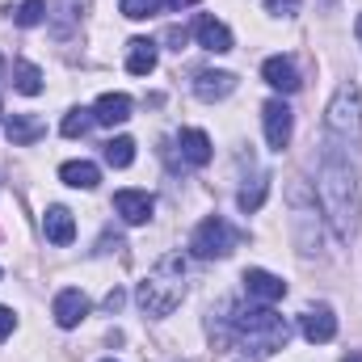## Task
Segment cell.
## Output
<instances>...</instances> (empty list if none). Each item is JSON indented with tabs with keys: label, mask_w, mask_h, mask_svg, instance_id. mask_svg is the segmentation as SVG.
I'll use <instances>...</instances> for the list:
<instances>
[{
	"label": "cell",
	"mask_w": 362,
	"mask_h": 362,
	"mask_svg": "<svg viewBox=\"0 0 362 362\" xmlns=\"http://www.w3.org/2000/svg\"><path fill=\"white\" fill-rule=\"evenodd\" d=\"M152 194L148 189H118L114 194V211L127 219V223H148L152 219Z\"/></svg>",
	"instance_id": "obj_9"
},
{
	"label": "cell",
	"mask_w": 362,
	"mask_h": 362,
	"mask_svg": "<svg viewBox=\"0 0 362 362\" xmlns=\"http://www.w3.org/2000/svg\"><path fill=\"white\" fill-rule=\"evenodd\" d=\"M341 362H362V354H358V350H350V354H346Z\"/></svg>",
	"instance_id": "obj_30"
},
{
	"label": "cell",
	"mask_w": 362,
	"mask_h": 362,
	"mask_svg": "<svg viewBox=\"0 0 362 362\" xmlns=\"http://www.w3.org/2000/svg\"><path fill=\"white\" fill-rule=\"evenodd\" d=\"M189 4H198V0H169V8H189Z\"/></svg>",
	"instance_id": "obj_29"
},
{
	"label": "cell",
	"mask_w": 362,
	"mask_h": 362,
	"mask_svg": "<svg viewBox=\"0 0 362 362\" xmlns=\"http://www.w3.org/2000/svg\"><path fill=\"white\" fill-rule=\"evenodd\" d=\"M194 38H198V47H206V51H215V55H228V51H232V30H228L223 21H215L211 13H202V17L194 21Z\"/></svg>",
	"instance_id": "obj_8"
},
{
	"label": "cell",
	"mask_w": 362,
	"mask_h": 362,
	"mask_svg": "<svg viewBox=\"0 0 362 362\" xmlns=\"http://www.w3.org/2000/svg\"><path fill=\"white\" fill-rule=\"evenodd\" d=\"M266 8L278 17H291V13H299V0H266Z\"/></svg>",
	"instance_id": "obj_26"
},
{
	"label": "cell",
	"mask_w": 362,
	"mask_h": 362,
	"mask_svg": "<svg viewBox=\"0 0 362 362\" xmlns=\"http://www.w3.org/2000/svg\"><path fill=\"white\" fill-rule=\"evenodd\" d=\"M262 76H266V85L278 93H295L303 81H299V72H295V64L286 59V55H270L266 64H262Z\"/></svg>",
	"instance_id": "obj_14"
},
{
	"label": "cell",
	"mask_w": 362,
	"mask_h": 362,
	"mask_svg": "<svg viewBox=\"0 0 362 362\" xmlns=\"http://www.w3.org/2000/svg\"><path fill=\"white\" fill-rule=\"evenodd\" d=\"M13 329H17V316H13V312H8V308L0 303V341H4V337H8Z\"/></svg>",
	"instance_id": "obj_27"
},
{
	"label": "cell",
	"mask_w": 362,
	"mask_h": 362,
	"mask_svg": "<svg viewBox=\"0 0 362 362\" xmlns=\"http://www.w3.org/2000/svg\"><path fill=\"white\" fill-rule=\"evenodd\" d=\"M329 135L341 139L346 148H354V156H362V89L358 85H341L337 97L329 101Z\"/></svg>",
	"instance_id": "obj_4"
},
{
	"label": "cell",
	"mask_w": 362,
	"mask_h": 362,
	"mask_svg": "<svg viewBox=\"0 0 362 362\" xmlns=\"http://www.w3.org/2000/svg\"><path fill=\"white\" fill-rule=\"evenodd\" d=\"M105 362H114V358H105Z\"/></svg>",
	"instance_id": "obj_33"
},
{
	"label": "cell",
	"mask_w": 362,
	"mask_h": 362,
	"mask_svg": "<svg viewBox=\"0 0 362 362\" xmlns=\"http://www.w3.org/2000/svg\"><path fill=\"white\" fill-rule=\"evenodd\" d=\"M245 291H249V299H257V303H278V299L286 295V282L270 270H245Z\"/></svg>",
	"instance_id": "obj_11"
},
{
	"label": "cell",
	"mask_w": 362,
	"mask_h": 362,
	"mask_svg": "<svg viewBox=\"0 0 362 362\" xmlns=\"http://www.w3.org/2000/svg\"><path fill=\"white\" fill-rule=\"evenodd\" d=\"M0 68H4V59H0Z\"/></svg>",
	"instance_id": "obj_32"
},
{
	"label": "cell",
	"mask_w": 362,
	"mask_h": 362,
	"mask_svg": "<svg viewBox=\"0 0 362 362\" xmlns=\"http://www.w3.org/2000/svg\"><path fill=\"white\" fill-rule=\"evenodd\" d=\"M51 312H55V325H59V329H76V325L89 316V299H85L76 286H68V291L55 295V308H51Z\"/></svg>",
	"instance_id": "obj_10"
},
{
	"label": "cell",
	"mask_w": 362,
	"mask_h": 362,
	"mask_svg": "<svg viewBox=\"0 0 362 362\" xmlns=\"http://www.w3.org/2000/svg\"><path fill=\"white\" fill-rule=\"evenodd\" d=\"M101 156H105V165H110V169H127V165L135 160V139L118 135V139L101 144Z\"/></svg>",
	"instance_id": "obj_20"
},
{
	"label": "cell",
	"mask_w": 362,
	"mask_h": 362,
	"mask_svg": "<svg viewBox=\"0 0 362 362\" xmlns=\"http://www.w3.org/2000/svg\"><path fill=\"white\" fill-rule=\"evenodd\" d=\"M13 85H17V93L34 97V93H42V72H38L30 59H17V64H13Z\"/></svg>",
	"instance_id": "obj_21"
},
{
	"label": "cell",
	"mask_w": 362,
	"mask_h": 362,
	"mask_svg": "<svg viewBox=\"0 0 362 362\" xmlns=\"http://www.w3.org/2000/svg\"><path fill=\"white\" fill-rule=\"evenodd\" d=\"M262 122H266V144L274 152H282L291 144V131H295V114L286 101H266L262 105Z\"/></svg>",
	"instance_id": "obj_6"
},
{
	"label": "cell",
	"mask_w": 362,
	"mask_h": 362,
	"mask_svg": "<svg viewBox=\"0 0 362 362\" xmlns=\"http://www.w3.org/2000/svg\"><path fill=\"white\" fill-rule=\"evenodd\" d=\"M42 236H47L51 245H72V240H76V219H72V211H68V206H51V211L42 215Z\"/></svg>",
	"instance_id": "obj_13"
},
{
	"label": "cell",
	"mask_w": 362,
	"mask_h": 362,
	"mask_svg": "<svg viewBox=\"0 0 362 362\" xmlns=\"http://www.w3.org/2000/svg\"><path fill=\"white\" fill-rule=\"evenodd\" d=\"M236 232H232V223L228 219H219V215H206L198 228H194V236H189V249H194V257H202V262H211V257H228L232 249H236Z\"/></svg>",
	"instance_id": "obj_5"
},
{
	"label": "cell",
	"mask_w": 362,
	"mask_h": 362,
	"mask_svg": "<svg viewBox=\"0 0 362 362\" xmlns=\"http://www.w3.org/2000/svg\"><path fill=\"white\" fill-rule=\"evenodd\" d=\"M13 13V21L17 25H38L42 17H47V0H21L17 8H8Z\"/></svg>",
	"instance_id": "obj_23"
},
{
	"label": "cell",
	"mask_w": 362,
	"mask_h": 362,
	"mask_svg": "<svg viewBox=\"0 0 362 362\" xmlns=\"http://www.w3.org/2000/svg\"><path fill=\"white\" fill-rule=\"evenodd\" d=\"M181 295H185V257L181 253H165L148 270V278L135 286V303L148 316H169L181 303Z\"/></svg>",
	"instance_id": "obj_3"
},
{
	"label": "cell",
	"mask_w": 362,
	"mask_h": 362,
	"mask_svg": "<svg viewBox=\"0 0 362 362\" xmlns=\"http://www.w3.org/2000/svg\"><path fill=\"white\" fill-rule=\"evenodd\" d=\"M316 194H320V206H325V215H329V223H333V236H337V240H350L354 228H358V194H354L350 160H341L333 148L320 156Z\"/></svg>",
	"instance_id": "obj_1"
},
{
	"label": "cell",
	"mask_w": 362,
	"mask_h": 362,
	"mask_svg": "<svg viewBox=\"0 0 362 362\" xmlns=\"http://www.w3.org/2000/svg\"><path fill=\"white\" fill-rule=\"evenodd\" d=\"M0 114H4V110H0Z\"/></svg>",
	"instance_id": "obj_34"
},
{
	"label": "cell",
	"mask_w": 362,
	"mask_h": 362,
	"mask_svg": "<svg viewBox=\"0 0 362 362\" xmlns=\"http://www.w3.org/2000/svg\"><path fill=\"white\" fill-rule=\"evenodd\" d=\"M156 68V42L152 38H131L127 42V72L131 76H148Z\"/></svg>",
	"instance_id": "obj_16"
},
{
	"label": "cell",
	"mask_w": 362,
	"mask_h": 362,
	"mask_svg": "<svg viewBox=\"0 0 362 362\" xmlns=\"http://www.w3.org/2000/svg\"><path fill=\"white\" fill-rule=\"evenodd\" d=\"M89 127H93V110H81V105H76V110H68V114H64V122H59V131H64L68 139L85 135Z\"/></svg>",
	"instance_id": "obj_22"
},
{
	"label": "cell",
	"mask_w": 362,
	"mask_h": 362,
	"mask_svg": "<svg viewBox=\"0 0 362 362\" xmlns=\"http://www.w3.org/2000/svg\"><path fill=\"white\" fill-rule=\"evenodd\" d=\"M266 194H270V181H266V177H257V181H253V189H249V185L240 189V198H236V202H240V211L249 215V211H257V206L266 202Z\"/></svg>",
	"instance_id": "obj_25"
},
{
	"label": "cell",
	"mask_w": 362,
	"mask_h": 362,
	"mask_svg": "<svg viewBox=\"0 0 362 362\" xmlns=\"http://www.w3.org/2000/svg\"><path fill=\"white\" fill-rule=\"evenodd\" d=\"M122 303H127V295H122V291H118V286H114V291H110V295H105V312H118V308H122Z\"/></svg>",
	"instance_id": "obj_28"
},
{
	"label": "cell",
	"mask_w": 362,
	"mask_h": 362,
	"mask_svg": "<svg viewBox=\"0 0 362 362\" xmlns=\"http://www.w3.org/2000/svg\"><path fill=\"white\" fill-rule=\"evenodd\" d=\"M59 177H64V185H72V189H93V185L101 181V169H97L93 160H68V165L59 169Z\"/></svg>",
	"instance_id": "obj_19"
},
{
	"label": "cell",
	"mask_w": 362,
	"mask_h": 362,
	"mask_svg": "<svg viewBox=\"0 0 362 362\" xmlns=\"http://www.w3.org/2000/svg\"><path fill=\"white\" fill-rule=\"evenodd\" d=\"M131 118V97L127 93H101L97 97V105H93V122H101V127H118V122H127Z\"/></svg>",
	"instance_id": "obj_12"
},
{
	"label": "cell",
	"mask_w": 362,
	"mask_h": 362,
	"mask_svg": "<svg viewBox=\"0 0 362 362\" xmlns=\"http://www.w3.org/2000/svg\"><path fill=\"white\" fill-rule=\"evenodd\" d=\"M42 122L38 118H30V114H13L8 122H4V135H8V144L13 148H25V144H34V139H42Z\"/></svg>",
	"instance_id": "obj_18"
},
{
	"label": "cell",
	"mask_w": 362,
	"mask_h": 362,
	"mask_svg": "<svg viewBox=\"0 0 362 362\" xmlns=\"http://www.w3.org/2000/svg\"><path fill=\"white\" fill-rule=\"evenodd\" d=\"M232 89H236V76L232 72H198V81H194V93L202 101H223Z\"/></svg>",
	"instance_id": "obj_17"
},
{
	"label": "cell",
	"mask_w": 362,
	"mask_h": 362,
	"mask_svg": "<svg viewBox=\"0 0 362 362\" xmlns=\"http://www.w3.org/2000/svg\"><path fill=\"white\" fill-rule=\"evenodd\" d=\"M228 312H232L228 329H232V337H236V346L245 354L266 358L274 350H282L286 337H291V325L274 312L270 303H262V308H228Z\"/></svg>",
	"instance_id": "obj_2"
},
{
	"label": "cell",
	"mask_w": 362,
	"mask_h": 362,
	"mask_svg": "<svg viewBox=\"0 0 362 362\" xmlns=\"http://www.w3.org/2000/svg\"><path fill=\"white\" fill-rule=\"evenodd\" d=\"M177 152L185 165H194V169H202V165H211V139H206V131H181L177 135Z\"/></svg>",
	"instance_id": "obj_15"
},
{
	"label": "cell",
	"mask_w": 362,
	"mask_h": 362,
	"mask_svg": "<svg viewBox=\"0 0 362 362\" xmlns=\"http://www.w3.org/2000/svg\"><path fill=\"white\" fill-rule=\"evenodd\" d=\"M354 30H358V42H362V17H358V25H354Z\"/></svg>",
	"instance_id": "obj_31"
},
{
	"label": "cell",
	"mask_w": 362,
	"mask_h": 362,
	"mask_svg": "<svg viewBox=\"0 0 362 362\" xmlns=\"http://www.w3.org/2000/svg\"><path fill=\"white\" fill-rule=\"evenodd\" d=\"M299 333L312 341V346H325V341H333L337 337V316H333V308H308L303 316H299Z\"/></svg>",
	"instance_id": "obj_7"
},
{
	"label": "cell",
	"mask_w": 362,
	"mask_h": 362,
	"mask_svg": "<svg viewBox=\"0 0 362 362\" xmlns=\"http://www.w3.org/2000/svg\"><path fill=\"white\" fill-rule=\"evenodd\" d=\"M118 13L131 17V21H144V17L160 13V0H118Z\"/></svg>",
	"instance_id": "obj_24"
}]
</instances>
